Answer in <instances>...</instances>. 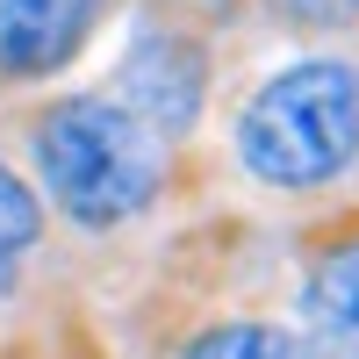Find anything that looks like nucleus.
I'll return each mask as SVG.
<instances>
[{
  "label": "nucleus",
  "instance_id": "f257e3e1",
  "mask_svg": "<svg viewBox=\"0 0 359 359\" xmlns=\"http://www.w3.org/2000/svg\"><path fill=\"white\" fill-rule=\"evenodd\" d=\"M36 165L50 201L65 208L72 223L108 230L130 223L144 201L158 194L165 180V137H151L130 108H115L108 94H86L43 115L36 130Z\"/></svg>",
  "mask_w": 359,
  "mask_h": 359
},
{
  "label": "nucleus",
  "instance_id": "f03ea898",
  "mask_svg": "<svg viewBox=\"0 0 359 359\" xmlns=\"http://www.w3.org/2000/svg\"><path fill=\"white\" fill-rule=\"evenodd\" d=\"M359 144V79L331 57H309L259 86V101L237 123V151L273 187H316L352 165Z\"/></svg>",
  "mask_w": 359,
  "mask_h": 359
},
{
  "label": "nucleus",
  "instance_id": "7ed1b4c3",
  "mask_svg": "<svg viewBox=\"0 0 359 359\" xmlns=\"http://www.w3.org/2000/svg\"><path fill=\"white\" fill-rule=\"evenodd\" d=\"M201 86H208V72H201V50L187 36H144L108 101L130 108L151 137H180L201 108Z\"/></svg>",
  "mask_w": 359,
  "mask_h": 359
},
{
  "label": "nucleus",
  "instance_id": "20e7f679",
  "mask_svg": "<svg viewBox=\"0 0 359 359\" xmlns=\"http://www.w3.org/2000/svg\"><path fill=\"white\" fill-rule=\"evenodd\" d=\"M108 0H0V72L36 79L86 43Z\"/></svg>",
  "mask_w": 359,
  "mask_h": 359
},
{
  "label": "nucleus",
  "instance_id": "39448f33",
  "mask_svg": "<svg viewBox=\"0 0 359 359\" xmlns=\"http://www.w3.org/2000/svg\"><path fill=\"white\" fill-rule=\"evenodd\" d=\"M309 331L331 359H359V245L331 252L309 280Z\"/></svg>",
  "mask_w": 359,
  "mask_h": 359
},
{
  "label": "nucleus",
  "instance_id": "423d86ee",
  "mask_svg": "<svg viewBox=\"0 0 359 359\" xmlns=\"http://www.w3.org/2000/svg\"><path fill=\"white\" fill-rule=\"evenodd\" d=\"M187 359H309V345L273 323H230V331H208Z\"/></svg>",
  "mask_w": 359,
  "mask_h": 359
},
{
  "label": "nucleus",
  "instance_id": "0eeeda50",
  "mask_svg": "<svg viewBox=\"0 0 359 359\" xmlns=\"http://www.w3.org/2000/svg\"><path fill=\"white\" fill-rule=\"evenodd\" d=\"M36 230H43V208H36V194L22 187V180L0 165V287L15 280V259L36 245Z\"/></svg>",
  "mask_w": 359,
  "mask_h": 359
},
{
  "label": "nucleus",
  "instance_id": "6e6552de",
  "mask_svg": "<svg viewBox=\"0 0 359 359\" xmlns=\"http://www.w3.org/2000/svg\"><path fill=\"white\" fill-rule=\"evenodd\" d=\"M273 8L294 15V22H309V29H338V22L359 15V0H273Z\"/></svg>",
  "mask_w": 359,
  "mask_h": 359
}]
</instances>
